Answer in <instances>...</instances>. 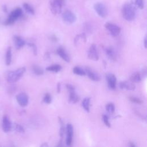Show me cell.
<instances>
[{"label":"cell","mask_w":147,"mask_h":147,"mask_svg":"<svg viewBox=\"0 0 147 147\" xmlns=\"http://www.w3.org/2000/svg\"><path fill=\"white\" fill-rule=\"evenodd\" d=\"M122 14L125 20L128 21H132L136 17V9L132 5L126 4L122 7Z\"/></svg>","instance_id":"obj_1"},{"label":"cell","mask_w":147,"mask_h":147,"mask_svg":"<svg viewBox=\"0 0 147 147\" xmlns=\"http://www.w3.org/2000/svg\"><path fill=\"white\" fill-rule=\"evenodd\" d=\"M26 71L25 67H21L15 71L8 72L7 79L9 83H14L18 81L24 74Z\"/></svg>","instance_id":"obj_2"},{"label":"cell","mask_w":147,"mask_h":147,"mask_svg":"<svg viewBox=\"0 0 147 147\" xmlns=\"http://www.w3.org/2000/svg\"><path fill=\"white\" fill-rule=\"evenodd\" d=\"M22 15L23 11L21 8H17L15 9L9 15V17L4 22V24L5 25H10L13 24L15 22L22 16Z\"/></svg>","instance_id":"obj_3"},{"label":"cell","mask_w":147,"mask_h":147,"mask_svg":"<svg viewBox=\"0 0 147 147\" xmlns=\"http://www.w3.org/2000/svg\"><path fill=\"white\" fill-rule=\"evenodd\" d=\"M66 87L69 92L68 102L71 103H76L79 100V97L75 92V89L71 84H66Z\"/></svg>","instance_id":"obj_4"},{"label":"cell","mask_w":147,"mask_h":147,"mask_svg":"<svg viewBox=\"0 0 147 147\" xmlns=\"http://www.w3.org/2000/svg\"><path fill=\"white\" fill-rule=\"evenodd\" d=\"M105 27L109 32L110 34L113 37H117L119 36L121 30V29L120 26L110 23H107L105 25Z\"/></svg>","instance_id":"obj_5"},{"label":"cell","mask_w":147,"mask_h":147,"mask_svg":"<svg viewBox=\"0 0 147 147\" xmlns=\"http://www.w3.org/2000/svg\"><path fill=\"white\" fill-rule=\"evenodd\" d=\"M62 19L64 22L68 24H72L74 23L77 20L76 15L68 10L64 12L62 15Z\"/></svg>","instance_id":"obj_6"},{"label":"cell","mask_w":147,"mask_h":147,"mask_svg":"<svg viewBox=\"0 0 147 147\" xmlns=\"http://www.w3.org/2000/svg\"><path fill=\"white\" fill-rule=\"evenodd\" d=\"M94 8L95 12L101 17L106 18L107 16V9L104 4L102 3H97L94 5Z\"/></svg>","instance_id":"obj_7"},{"label":"cell","mask_w":147,"mask_h":147,"mask_svg":"<svg viewBox=\"0 0 147 147\" xmlns=\"http://www.w3.org/2000/svg\"><path fill=\"white\" fill-rule=\"evenodd\" d=\"M88 58L94 61H98L99 60V54L97 46L95 44H92L89 49Z\"/></svg>","instance_id":"obj_8"},{"label":"cell","mask_w":147,"mask_h":147,"mask_svg":"<svg viewBox=\"0 0 147 147\" xmlns=\"http://www.w3.org/2000/svg\"><path fill=\"white\" fill-rule=\"evenodd\" d=\"M66 133L67 137L66 143L67 146H71L72 144L74 129L73 126L71 124H68L66 126Z\"/></svg>","instance_id":"obj_9"},{"label":"cell","mask_w":147,"mask_h":147,"mask_svg":"<svg viewBox=\"0 0 147 147\" xmlns=\"http://www.w3.org/2000/svg\"><path fill=\"white\" fill-rule=\"evenodd\" d=\"M62 6L61 4L56 0H51L50 1V9L52 13L55 15L61 13Z\"/></svg>","instance_id":"obj_10"},{"label":"cell","mask_w":147,"mask_h":147,"mask_svg":"<svg viewBox=\"0 0 147 147\" xmlns=\"http://www.w3.org/2000/svg\"><path fill=\"white\" fill-rule=\"evenodd\" d=\"M16 100L18 103L22 107H25L28 105L29 102V97L28 95L24 93H21L17 95Z\"/></svg>","instance_id":"obj_11"},{"label":"cell","mask_w":147,"mask_h":147,"mask_svg":"<svg viewBox=\"0 0 147 147\" xmlns=\"http://www.w3.org/2000/svg\"><path fill=\"white\" fill-rule=\"evenodd\" d=\"M107 85L110 89L115 90L116 88L117 78L113 74H108L106 75Z\"/></svg>","instance_id":"obj_12"},{"label":"cell","mask_w":147,"mask_h":147,"mask_svg":"<svg viewBox=\"0 0 147 147\" xmlns=\"http://www.w3.org/2000/svg\"><path fill=\"white\" fill-rule=\"evenodd\" d=\"M85 72L86 74L87 75V76L91 80L95 82H98L101 80L100 76L98 75V74H97L96 72H95L91 68L86 67L85 69Z\"/></svg>","instance_id":"obj_13"},{"label":"cell","mask_w":147,"mask_h":147,"mask_svg":"<svg viewBox=\"0 0 147 147\" xmlns=\"http://www.w3.org/2000/svg\"><path fill=\"white\" fill-rule=\"evenodd\" d=\"M104 51L105 52V54H106V56L110 60H111L112 61H113V62H115L117 60L116 54L113 47H105Z\"/></svg>","instance_id":"obj_14"},{"label":"cell","mask_w":147,"mask_h":147,"mask_svg":"<svg viewBox=\"0 0 147 147\" xmlns=\"http://www.w3.org/2000/svg\"><path fill=\"white\" fill-rule=\"evenodd\" d=\"M3 129L4 132L7 133L9 132L12 128V123L9 119V117L5 115L4 116L3 119Z\"/></svg>","instance_id":"obj_15"},{"label":"cell","mask_w":147,"mask_h":147,"mask_svg":"<svg viewBox=\"0 0 147 147\" xmlns=\"http://www.w3.org/2000/svg\"><path fill=\"white\" fill-rule=\"evenodd\" d=\"M119 86L121 89L126 90H134L136 89L134 84L130 81H122L120 83Z\"/></svg>","instance_id":"obj_16"},{"label":"cell","mask_w":147,"mask_h":147,"mask_svg":"<svg viewBox=\"0 0 147 147\" xmlns=\"http://www.w3.org/2000/svg\"><path fill=\"white\" fill-rule=\"evenodd\" d=\"M57 54L65 62H70V58L68 54L66 52L65 50L63 47H59L56 50Z\"/></svg>","instance_id":"obj_17"},{"label":"cell","mask_w":147,"mask_h":147,"mask_svg":"<svg viewBox=\"0 0 147 147\" xmlns=\"http://www.w3.org/2000/svg\"><path fill=\"white\" fill-rule=\"evenodd\" d=\"M13 40L15 44L16 48L17 50L21 48L25 45V40L19 36H15L13 38Z\"/></svg>","instance_id":"obj_18"},{"label":"cell","mask_w":147,"mask_h":147,"mask_svg":"<svg viewBox=\"0 0 147 147\" xmlns=\"http://www.w3.org/2000/svg\"><path fill=\"white\" fill-rule=\"evenodd\" d=\"M142 80V77L140 72H136L133 73L130 78V81L132 83H139Z\"/></svg>","instance_id":"obj_19"},{"label":"cell","mask_w":147,"mask_h":147,"mask_svg":"<svg viewBox=\"0 0 147 147\" xmlns=\"http://www.w3.org/2000/svg\"><path fill=\"white\" fill-rule=\"evenodd\" d=\"M82 106L86 110V112H89L90 107V98L89 97L85 98L82 102Z\"/></svg>","instance_id":"obj_20"},{"label":"cell","mask_w":147,"mask_h":147,"mask_svg":"<svg viewBox=\"0 0 147 147\" xmlns=\"http://www.w3.org/2000/svg\"><path fill=\"white\" fill-rule=\"evenodd\" d=\"M72 71L74 74H75V75H77L85 76L86 75L85 70H83L82 68L78 66H75V67H74Z\"/></svg>","instance_id":"obj_21"},{"label":"cell","mask_w":147,"mask_h":147,"mask_svg":"<svg viewBox=\"0 0 147 147\" xmlns=\"http://www.w3.org/2000/svg\"><path fill=\"white\" fill-rule=\"evenodd\" d=\"M62 67L59 64H54L48 66L46 68V70L48 71H51L54 72H58L62 70Z\"/></svg>","instance_id":"obj_22"},{"label":"cell","mask_w":147,"mask_h":147,"mask_svg":"<svg viewBox=\"0 0 147 147\" xmlns=\"http://www.w3.org/2000/svg\"><path fill=\"white\" fill-rule=\"evenodd\" d=\"M32 71L34 74L36 75H42L44 74V70L39 66H33Z\"/></svg>","instance_id":"obj_23"},{"label":"cell","mask_w":147,"mask_h":147,"mask_svg":"<svg viewBox=\"0 0 147 147\" xmlns=\"http://www.w3.org/2000/svg\"><path fill=\"white\" fill-rule=\"evenodd\" d=\"M5 61L6 64L7 66H9L12 62V48L11 47H8L6 52L5 56Z\"/></svg>","instance_id":"obj_24"},{"label":"cell","mask_w":147,"mask_h":147,"mask_svg":"<svg viewBox=\"0 0 147 147\" xmlns=\"http://www.w3.org/2000/svg\"><path fill=\"white\" fill-rule=\"evenodd\" d=\"M59 122L60 125V130H59V136L61 137V140L63 139L64 134V132H65V127H64V122L63 121V120L62 119L61 117H59Z\"/></svg>","instance_id":"obj_25"},{"label":"cell","mask_w":147,"mask_h":147,"mask_svg":"<svg viewBox=\"0 0 147 147\" xmlns=\"http://www.w3.org/2000/svg\"><path fill=\"white\" fill-rule=\"evenodd\" d=\"M106 109L109 114H113L115 112V106L113 103H109L106 105Z\"/></svg>","instance_id":"obj_26"},{"label":"cell","mask_w":147,"mask_h":147,"mask_svg":"<svg viewBox=\"0 0 147 147\" xmlns=\"http://www.w3.org/2000/svg\"><path fill=\"white\" fill-rule=\"evenodd\" d=\"M23 7H24V9L25 10V11L27 13H28L30 15H34V11L33 8L30 5H29L27 3H24L23 4Z\"/></svg>","instance_id":"obj_27"},{"label":"cell","mask_w":147,"mask_h":147,"mask_svg":"<svg viewBox=\"0 0 147 147\" xmlns=\"http://www.w3.org/2000/svg\"><path fill=\"white\" fill-rule=\"evenodd\" d=\"M12 128H13L14 130L19 133H24L25 130L24 128L20 125L18 124H15L13 126H12Z\"/></svg>","instance_id":"obj_28"},{"label":"cell","mask_w":147,"mask_h":147,"mask_svg":"<svg viewBox=\"0 0 147 147\" xmlns=\"http://www.w3.org/2000/svg\"><path fill=\"white\" fill-rule=\"evenodd\" d=\"M43 102L47 104H50L52 102V97L50 94L46 93L45 94L43 98Z\"/></svg>","instance_id":"obj_29"},{"label":"cell","mask_w":147,"mask_h":147,"mask_svg":"<svg viewBox=\"0 0 147 147\" xmlns=\"http://www.w3.org/2000/svg\"><path fill=\"white\" fill-rule=\"evenodd\" d=\"M102 119H103V123L105 124V125L108 127V128H110L111 127V124H110V122H109V117L106 115H103L102 116Z\"/></svg>","instance_id":"obj_30"},{"label":"cell","mask_w":147,"mask_h":147,"mask_svg":"<svg viewBox=\"0 0 147 147\" xmlns=\"http://www.w3.org/2000/svg\"><path fill=\"white\" fill-rule=\"evenodd\" d=\"M28 46L31 48V49L33 51V54L34 55H37V54H38V49H37V47L35 45V44L33 43H28Z\"/></svg>","instance_id":"obj_31"},{"label":"cell","mask_w":147,"mask_h":147,"mask_svg":"<svg viewBox=\"0 0 147 147\" xmlns=\"http://www.w3.org/2000/svg\"><path fill=\"white\" fill-rule=\"evenodd\" d=\"M129 99L132 102H133V103H137V104H142L143 102L141 99H140V98H138L137 97H129Z\"/></svg>","instance_id":"obj_32"},{"label":"cell","mask_w":147,"mask_h":147,"mask_svg":"<svg viewBox=\"0 0 147 147\" xmlns=\"http://www.w3.org/2000/svg\"><path fill=\"white\" fill-rule=\"evenodd\" d=\"M136 5L138 8L142 9L144 8L143 0H136Z\"/></svg>","instance_id":"obj_33"},{"label":"cell","mask_w":147,"mask_h":147,"mask_svg":"<svg viewBox=\"0 0 147 147\" xmlns=\"http://www.w3.org/2000/svg\"><path fill=\"white\" fill-rule=\"evenodd\" d=\"M50 40L53 42H57L58 41V38L56 37V36H55V34H53L51 36L50 38Z\"/></svg>","instance_id":"obj_34"},{"label":"cell","mask_w":147,"mask_h":147,"mask_svg":"<svg viewBox=\"0 0 147 147\" xmlns=\"http://www.w3.org/2000/svg\"><path fill=\"white\" fill-rule=\"evenodd\" d=\"M60 89H61V83L59 82L57 85V92L58 93H59L60 92Z\"/></svg>","instance_id":"obj_35"},{"label":"cell","mask_w":147,"mask_h":147,"mask_svg":"<svg viewBox=\"0 0 147 147\" xmlns=\"http://www.w3.org/2000/svg\"><path fill=\"white\" fill-rule=\"evenodd\" d=\"M144 46L145 48H146V36H145L144 39Z\"/></svg>","instance_id":"obj_36"},{"label":"cell","mask_w":147,"mask_h":147,"mask_svg":"<svg viewBox=\"0 0 147 147\" xmlns=\"http://www.w3.org/2000/svg\"><path fill=\"white\" fill-rule=\"evenodd\" d=\"M128 145L129 146H131V147H134L136 146V145L133 142H128Z\"/></svg>","instance_id":"obj_37"},{"label":"cell","mask_w":147,"mask_h":147,"mask_svg":"<svg viewBox=\"0 0 147 147\" xmlns=\"http://www.w3.org/2000/svg\"><path fill=\"white\" fill-rule=\"evenodd\" d=\"M58 2H59L60 4H61L62 5H63L64 4V2L65 0H56Z\"/></svg>","instance_id":"obj_38"},{"label":"cell","mask_w":147,"mask_h":147,"mask_svg":"<svg viewBox=\"0 0 147 147\" xmlns=\"http://www.w3.org/2000/svg\"><path fill=\"white\" fill-rule=\"evenodd\" d=\"M3 11H4V12L7 13L8 12V9H7V7L6 6H4L3 7Z\"/></svg>","instance_id":"obj_39"},{"label":"cell","mask_w":147,"mask_h":147,"mask_svg":"<svg viewBox=\"0 0 147 147\" xmlns=\"http://www.w3.org/2000/svg\"><path fill=\"white\" fill-rule=\"evenodd\" d=\"M41 146H48V144H46V143H44V144H42Z\"/></svg>","instance_id":"obj_40"}]
</instances>
